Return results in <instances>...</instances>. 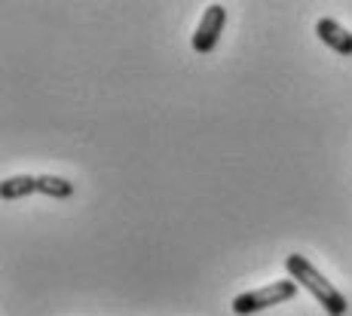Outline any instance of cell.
Instances as JSON below:
<instances>
[{"label": "cell", "instance_id": "1", "mask_svg": "<svg viewBox=\"0 0 352 316\" xmlns=\"http://www.w3.org/2000/svg\"><path fill=\"white\" fill-rule=\"evenodd\" d=\"M285 271H288V277L294 280L297 286H303L316 301H319L322 310L328 316H343V313H346L349 304H346V298H343V292L328 277H324V273L307 258V255H297V252L288 255V258H285Z\"/></svg>", "mask_w": 352, "mask_h": 316}, {"label": "cell", "instance_id": "2", "mask_svg": "<svg viewBox=\"0 0 352 316\" xmlns=\"http://www.w3.org/2000/svg\"><path fill=\"white\" fill-rule=\"evenodd\" d=\"M297 295V282L294 280H279V282H270L263 288H254V292H242L233 298V313L248 316V313H261L267 307L276 304H285Z\"/></svg>", "mask_w": 352, "mask_h": 316}, {"label": "cell", "instance_id": "3", "mask_svg": "<svg viewBox=\"0 0 352 316\" xmlns=\"http://www.w3.org/2000/svg\"><path fill=\"white\" fill-rule=\"evenodd\" d=\"M224 25H227V10L221 3H212L199 19V28L193 34V50L196 52H212L218 46L221 34H224Z\"/></svg>", "mask_w": 352, "mask_h": 316}, {"label": "cell", "instance_id": "4", "mask_svg": "<svg viewBox=\"0 0 352 316\" xmlns=\"http://www.w3.org/2000/svg\"><path fill=\"white\" fill-rule=\"evenodd\" d=\"M316 37H319L328 50H334L337 56H352V34L337 19H319V22H316Z\"/></svg>", "mask_w": 352, "mask_h": 316}, {"label": "cell", "instance_id": "5", "mask_svg": "<svg viewBox=\"0 0 352 316\" xmlns=\"http://www.w3.org/2000/svg\"><path fill=\"white\" fill-rule=\"evenodd\" d=\"M28 193H37V178L34 176H12L0 185V197L3 200H22Z\"/></svg>", "mask_w": 352, "mask_h": 316}, {"label": "cell", "instance_id": "6", "mask_svg": "<svg viewBox=\"0 0 352 316\" xmlns=\"http://www.w3.org/2000/svg\"><path fill=\"white\" fill-rule=\"evenodd\" d=\"M37 193L52 200H67L74 197V181L58 178V176H37Z\"/></svg>", "mask_w": 352, "mask_h": 316}]
</instances>
